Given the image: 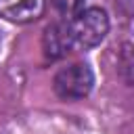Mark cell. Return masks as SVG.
I'll list each match as a JSON object with an SVG mask.
<instances>
[{"label":"cell","instance_id":"1","mask_svg":"<svg viewBox=\"0 0 134 134\" xmlns=\"http://www.w3.org/2000/svg\"><path fill=\"white\" fill-rule=\"evenodd\" d=\"M107 31H109V17L98 6L82 10L69 23L71 40L82 48H92V46L100 44L105 40Z\"/></svg>","mask_w":134,"mask_h":134},{"label":"cell","instance_id":"2","mask_svg":"<svg viewBox=\"0 0 134 134\" xmlns=\"http://www.w3.org/2000/svg\"><path fill=\"white\" fill-rule=\"evenodd\" d=\"M92 84H94V75L86 63L67 65V67L59 69L52 80V88H54L57 96H61L65 100L84 98L92 90Z\"/></svg>","mask_w":134,"mask_h":134},{"label":"cell","instance_id":"3","mask_svg":"<svg viewBox=\"0 0 134 134\" xmlns=\"http://www.w3.org/2000/svg\"><path fill=\"white\" fill-rule=\"evenodd\" d=\"M71 34H69V25L65 23H50L44 34H42V50H44V57L48 61H57V59H63L67 52H69V46H71Z\"/></svg>","mask_w":134,"mask_h":134},{"label":"cell","instance_id":"4","mask_svg":"<svg viewBox=\"0 0 134 134\" xmlns=\"http://www.w3.org/2000/svg\"><path fill=\"white\" fill-rule=\"evenodd\" d=\"M46 0H0V17L15 23H29L42 17Z\"/></svg>","mask_w":134,"mask_h":134},{"label":"cell","instance_id":"5","mask_svg":"<svg viewBox=\"0 0 134 134\" xmlns=\"http://www.w3.org/2000/svg\"><path fill=\"white\" fill-rule=\"evenodd\" d=\"M117 71L121 75V80L132 86L134 84V46L132 44H124L119 50V59H117Z\"/></svg>","mask_w":134,"mask_h":134},{"label":"cell","instance_id":"6","mask_svg":"<svg viewBox=\"0 0 134 134\" xmlns=\"http://www.w3.org/2000/svg\"><path fill=\"white\" fill-rule=\"evenodd\" d=\"M54 8L59 10V15L73 19L75 15H80L84 10V0H52Z\"/></svg>","mask_w":134,"mask_h":134},{"label":"cell","instance_id":"7","mask_svg":"<svg viewBox=\"0 0 134 134\" xmlns=\"http://www.w3.org/2000/svg\"><path fill=\"white\" fill-rule=\"evenodd\" d=\"M115 6L121 15L126 17H134V0H115Z\"/></svg>","mask_w":134,"mask_h":134}]
</instances>
